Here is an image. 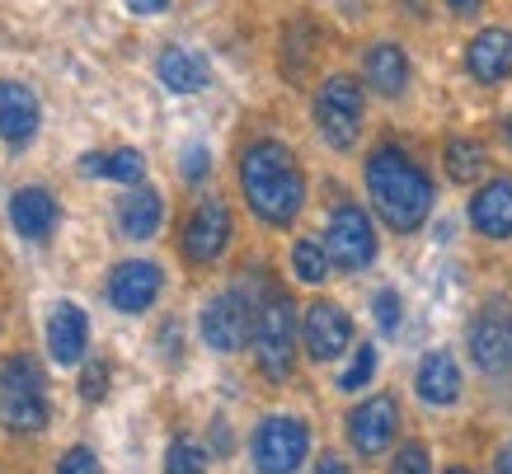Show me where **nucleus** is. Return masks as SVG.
<instances>
[{
  "instance_id": "f257e3e1",
  "label": "nucleus",
  "mask_w": 512,
  "mask_h": 474,
  "mask_svg": "<svg viewBox=\"0 0 512 474\" xmlns=\"http://www.w3.org/2000/svg\"><path fill=\"white\" fill-rule=\"evenodd\" d=\"M367 193H372V207L381 212L395 235H414V230L433 216V179L423 174V165L414 155L386 141L367 155Z\"/></svg>"
},
{
  "instance_id": "f03ea898",
  "label": "nucleus",
  "mask_w": 512,
  "mask_h": 474,
  "mask_svg": "<svg viewBox=\"0 0 512 474\" xmlns=\"http://www.w3.org/2000/svg\"><path fill=\"white\" fill-rule=\"evenodd\" d=\"M240 193L264 226H292L306 202V179L296 155L282 141H254L240 155Z\"/></svg>"
},
{
  "instance_id": "7ed1b4c3",
  "label": "nucleus",
  "mask_w": 512,
  "mask_h": 474,
  "mask_svg": "<svg viewBox=\"0 0 512 474\" xmlns=\"http://www.w3.org/2000/svg\"><path fill=\"white\" fill-rule=\"evenodd\" d=\"M0 423L15 432H38L47 423V381L33 357H10L0 367Z\"/></svg>"
},
{
  "instance_id": "20e7f679",
  "label": "nucleus",
  "mask_w": 512,
  "mask_h": 474,
  "mask_svg": "<svg viewBox=\"0 0 512 474\" xmlns=\"http://www.w3.org/2000/svg\"><path fill=\"white\" fill-rule=\"evenodd\" d=\"M362 118H367V99H362V85L353 76H329L315 90V127L334 151H353Z\"/></svg>"
},
{
  "instance_id": "39448f33",
  "label": "nucleus",
  "mask_w": 512,
  "mask_h": 474,
  "mask_svg": "<svg viewBox=\"0 0 512 474\" xmlns=\"http://www.w3.org/2000/svg\"><path fill=\"white\" fill-rule=\"evenodd\" d=\"M296 310L287 296H268L264 310L254 315V357L268 381H287L296 362Z\"/></svg>"
},
{
  "instance_id": "423d86ee",
  "label": "nucleus",
  "mask_w": 512,
  "mask_h": 474,
  "mask_svg": "<svg viewBox=\"0 0 512 474\" xmlns=\"http://www.w3.org/2000/svg\"><path fill=\"white\" fill-rule=\"evenodd\" d=\"M249 451H254V470L259 474H296L306 451H311V428L292 413H273L254 428Z\"/></svg>"
},
{
  "instance_id": "0eeeda50",
  "label": "nucleus",
  "mask_w": 512,
  "mask_h": 474,
  "mask_svg": "<svg viewBox=\"0 0 512 474\" xmlns=\"http://www.w3.org/2000/svg\"><path fill=\"white\" fill-rule=\"evenodd\" d=\"M325 254H329V263H339L343 273L372 268V259H376L372 216L362 212V207H353V202L334 207V216H329V235H325Z\"/></svg>"
},
{
  "instance_id": "6e6552de",
  "label": "nucleus",
  "mask_w": 512,
  "mask_h": 474,
  "mask_svg": "<svg viewBox=\"0 0 512 474\" xmlns=\"http://www.w3.org/2000/svg\"><path fill=\"white\" fill-rule=\"evenodd\" d=\"M202 343L217 352H240L254 338V306H249L245 291H221L202 306Z\"/></svg>"
},
{
  "instance_id": "1a4fd4ad",
  "label": "nucleus",
  "mask_w": 512,
  "mask_h": 474,
  "mask_svg": "<svg viewBox=\"0 0 512 474\" xmlns=\"http://www.w3.org/2000/svg\"><path fill=\"white\" fill-rule=\"evenodd\" d=\"M470 362L484 371V376H503L512 371V306L503 301H489V306L470 320Z\"/></svg>"
},
{
  "instance_id": "9d476101",
  "label": "nucleus",
  "mask_w": 512,
  "mask_h": 474,
  "mask_svg": "<svg viewBox=\"0 0 512 474\" xmlns=\"http://www.w3.org/2000/svg\"><path fill=\"white\" fill-rule=\"evenodd\" d=\"M301 343H306V352H311V362H334V357H343L348 352V343H353V320H348V310L334 306V301H315L306 315H301Z\"/></svg>"
},
{
  "instance_id": "9b49d317",
  "label": "nucleus",
  "mask_w": 512,
  "mask_h": 474,
  "mask_svg": "<svg viewBox=\"0 0 512 474\" xmlns=\"http://www.w3.org/2000/svg\"><path fill=\"white\" fill-rule=\"evenodd\" d=\"M395 432H400V404H395V395H372L348 413V442H353L357 456H381L395 442Z\"/></svg>"
},
{
  "instance_id": "f8f14e48",
  "label": "nucleus",
  "mask_w": 512,
  "mask_h": 474,
  "mask_svg": "<svg viewBox=\"0 0 512 474\" xmlns=\"http://www.w3.org/2000/svg\"><path fill=\"white\" fill-rule=\"evenodd\" d=\"M160 282H165V277H160L156 263H146V259L118 263L109 273V306L123 310V315H141V310L156 306Z\"/></svg>"
},
{
  "instance_id": "ddd939ff",
  "label": "nucleus",
  "mask_w": 512,
  "mask_h": 474,
  "mask_svg": "<svg viewBox=\"0 0 512 474\" xmlns=\"http://www.w3.org/2000/svg\"><path fill=\"white\" fill-rule=\"evenodd\" d=\"M226 245H231V212H226L221 202H198L184 226V259L217 263Z\"/></svg>"
},
{
  "instance_id": "4468645a",
  "label": "nucleus",
  "mask_w": 512,
  "mask_h": 474,
  "mask_svg": "<svg viewBox=\"0 0 512 474\" xmlns=\"http://www.w3.org/2000/svg\"><path fill=\"white\" fill-rule=\"evenodd\" d=\"M85 348H90V320H85V310L71 306V301L52 306V315H47V352H52V362L57 367H80Z\"/></svg>"
},
{
  "instance_id": "2eb2a0df",
  "label": "nucleus",
  "mask_w": 512,
  "mask_h": 474,
  "mask_svg": "<svg viewBox=\"0 0 512 474\" xmlns=\"http://www.w3.org/2000/svg\"><path fill=\"white\" fill-rule=\"evenodd\" d=\"M466 71L480 85H503L512 76V33L508 29H480L466 47Z\"/></svg>"
},
{
  "instance_id": "dca6fc26",
  "label": "nucleus",
  "mask_w": 512,
  "mask_h": 474,
  "mask_svg": "<svg viewBox=\"0 0 512 474\" xmlns=\"http://www.w3.org/2000/svg\"><path fill=\"white\" fill-rule=\"evenodd\" d=\"M38 99H33L29 85L19 80H0V141L10 146H29L33 132H38Z\"/></svg>"
},
{
  "instance_id": "f3484780",
  "label": "nucleus",
  "mask_w": 512,
  "mask_h": 474,
  "mask_svg": "<svg viewBox=\"0 0 512 474\" xmlns=\"http://www.w3.org/2000/svg\"><path fill=\"white\" fill-rule=\"evenodd\" d=\"M414 390L428 409H451L456 399H461V367H456V357L451 352H428L419 362V376H414Z\"/></svg>"
},
{
  "instance_id": "a211bd4d",
  "label": "nucleus",
  "mask_w": 512,
  "mask_h": 474,
  "mask_svg": "<svg viewBox=\"0 0 512 474\" xmlns=\"http://www.w3.org/2000/svg\"><path fill=\"white\" fill-rule=\"evenodd\" d=\"M470 226L489 240H512V179H494L470 198Z\"/></svg>"
},
{
  "instance_id": "6ab92c4d",
  "label": "nucleus",
  "mask_w": 512,
  "mask_h": 474,
  "mask_svg": "<svg viewBox=\"0 0 512 474\" xmlns=\"http://www.w3.org/2000/svg\"><path fill=\"white\" fill-rule=\"evenodd\" d=\"M362 76L372 85L381 99H400L409 90V57H404L400 43H376L367 47V57H362Z\"/></svg>"
},
{
  "instance_id": "aec40b11",
  "label": "nucleus",
  "mask_w": 512,
  "mask_h": 474,
  "mask_svg": "<svg viewBox=\"0 0 512 474\" xmlns=\"http://www.w3.org/2000/svg\"><path fill=\"white\" fill-rule=\"evenodd\" d=\"M10 226L24 240H47L57 230V198L47 188H19L10 198Z\"/></svg>"
},
{
  "instance_id": "412c9836",
  "label": "nucleus",
  "mask_w": 512,
  "mask_h": 474,
  "mask_svg": "<svg viewBox=\"0 0 512 474\" xmlns=\"http://www.w3.org/2000/svg\"><path fill=\"white\" fill-rule=\"evenodd\" d=\"M156 76L165 90L174 94H198L207 90V80H212V66H207V57L202 52H188V47H165L156 62Z\"/></svg>"
},
{
  "instance_id": "4be33fe9",
  "label": "nucleus",
  "mask_w": 512,
  "mask_h": 474,
  "mask_svg": "<svg viewBox=\"0 0 512 474\" xmlns=\"http://www.w3.org/2000/svg\"><path fill=\"white\" fill-rule=\"evenodd\" d=\"M165 221V202H160L156 188H137L118 202V226H123L127 240H151Z\"/></svg>"
},
{
  "instance_id": "5701e85b",
  "label": "nucleus",
  "mask_w": 512,
  "mask_h": 474,
  "mask_svg": "<svg viewBox=\"0 0 512 474\" xmlns=\"http://www.w3.org/2000/svg\"><path fill=\"white\" fill-rule=\"evenodd\" d=\"M442 160H447V174L456 184H475L484 169H489V151H484L475 137H451Z\"/></svg>"
},
{
  "instance_id": "b1692460",
  "label": "nucleus",
  "mask_w": 512,
  "mask_h": 474,
  "mask_svg": "<svg viewBox=\"0 0 512 474\" xmlns=\"http://www.w3.org/2000/svg\"><path fill=\"white\" fill-rule=\"evenodd\" d=\"M292 273L301 277V282H311V287H320L329 273V254L315 240H296L292 245Z\"/></svg>"
},
{
  "instance_id": "393cba45",
  "label": "nucleus",
  "mask_w": 512,
  "mask_h": 474,
  "mask_svg": "<svg viewBox=\"0 0 512 474\" xmlns=\"http://www.w3.org/2000/svg\"><path fill=\"white\" fill-rule=\"evenodd\" d=\"M165 474H207V451L193 437H174L165 451Z\"/></svg>"
},
{
  "instance_id": "a878e982",
  "label": "nucleus",
  "mask_w": 512,
  "mask_h": 474,
  "mask_svg": "<svg viewBox=\"0 0 512 474\" xmlns=\"http://www.w3.org/2000/svg\"><path fill=\"white\" fill-rule=\"evenodd\" d=\"M141 174H146L141 151H113V155H104V179H113V184H141Z\"/></svg>"
},
{
  "instance_id": "bb28decb",
  "label": "nucleus",
  "mask_w": 512,
  "mask_h": 474,
  "mask_svg": "<svg viewBox=\"0 0 512 474\" xmlns=\"http://www.w3.org/2000/svg\"><path fill=\"white\" fill-rule=\"evenodd\" d=\"M372 376H376V348H372V343H362V348H357V357H353V367L339 376V390H348V395H353V390H362Z\"/></svg>"
},
{
  "instance_id": "cd10ccee",
  "label": "nucleus",
  "mask_w": 512,
  "mask_h": 474,
  "mask_svg": "<svg viewBox=\"0 0 512 474\" xmlns=\"http://www.w3.org/2000/svg\"><path fill=\"white\" fill-rule=\"evenodd\" d=\"M104 390H109V362H85V371H80V399L99 404Z\"/></svg>"
},
{
  "instance_id": "c85d7f7f",
  "label": "nucleus",
  "mask_w": 512,
  "mask_h": 474,
  "mask_svg": "<svg viewBox=\"0 0 512 474\" xmlns=\"http://www.w3.org/2000/svg\"><path fill=\"white\" fill-rule=\"evenodd\" d=\"M372 315H376V329H381V334H395V329H400V296H395V291H376Z\"/></svg>"
},
{
  "instance_id": "c756f323",
  "label": "nucleus",
  "mask_w": 512,
  "mask_h": 474,
  "mask_svg": "<svg viewBox=\"0 0 512 474\" xmlns=\"http://www.w3.org/2000/svg\"><path fill=\"white\" fill-rule=\"evenodd\" d=\"M390 474H433V460H428V451L423 446H400L395 451V465H390Z\"/></svg>"
},
{
  "instance_id": "7c9ffc66",
  "label": "nucleus",
  "mask_w": 512,
  "mask_h": 474,
  "mask_svg": "<svg viewBox=\"0 0 512 474\" xmlns=\"http://www.w3.org/2000/svg\"><path fill=\"white\" fill-rule=\"evenodd\" d=\"M57 474H99V460L85 446H71L62 460H57Z\"/></svg>"
},
{
  "instance_id": "2f4dec72",
  "label": "nucleus",
  "mask_w": 512,
  "mask_h": 474,
  "mask_svg": "<svg viewBox=\"0 0 512 474\" xmlns=\"http://www.w3.org/2000/svg\"><path fill=\"white\" fill-rule=\"evenodd\" d=\"M207 169H212L207 146H188V151H184V179H188V184H202V179H207Z\"/></svg>"
},
{
  "instance_id": "473e14b6",
  "label": "nucleus",
  "mask_w": 512,
  "mask_h": 474,
  "mask_svg": "<svg viewBox=\"0 0 512 474\" xmlns=\"http://www.w3.org/2000/svg\"><path fill=\"white\" fill-rule=\"evenodd\" d=\"M480 5H484V0H447V10H451V15H456V19L480 15Z\"/></svg>"
},
{
  "instance_id": "72a5a7b5",
  "label": "nucleus",
  "mask_w": 512,
  "mask_h": 474,
  "mask_svg": "<svg viewBox=\"0 0 512 474\" xmlns=\"http://www.w3.org/2000/svg\"><path fill=\"white\" fill-rule=\"evenodd\" d=\"M165 5H170V0H127V10H132V15H160Z\"/></svg>"
},
{
  "instance_id": "f704fd0d",
  "label": "nucleus",
  "mask_w": 512,
  "mask_h": 474,
  "mask_svg": "<svg viewBox=\"0 0 512 474\" xmlns=\"http://www.w3.org/2000/svg\"><path fill=\"white\" fill-rule=\"evenodd\" d=\"M80 174H90V179H104V155H80Z\"/></svg>"
},
{
  "instance_id": "c9c22d12",
  "label": "nucleus",
  "mask_w": 512,
  "mask_h": 474,
  "mask_svg": "<svg viewBox=\"0 0 512 474\" xmlns=\"http://www.w3.org/2000/svg\"><path fill=\"white\" fill-rule=\"evenodd\" d=\"M315 474H348V465L339 456H320L315 460Z\"/></svg>"
},
{
  "instance_id": "e433bc0d",
  "label": "nucleus",
  "mask_w": 512,
  "mask_h": 474,
  "mask_svg": "<svg viewBox=\"0 0 512 474\" xmlns=\"http://www.w3.org/2000/svg\"><path fill=\"white\" fill-rule=\"evenodd\" d=\"M494 474H512V442L498 451V460H494Z\"/></svg>"
},
{
  "instance_id": "4c0bfd02",
  "label": "nucleus",
  "mask_w": 512,
  "mask_h": 474,
  "mask_svg": "<svg viewBox=\"0 0 512 474\" xmlns=\"http://www.w3.org/2000/svg\"><path fill=\"white\" fill-rule=\"evenodd\" d=\"M221 451V456H226V451H231V437H226V423H217V442H212Z\"/></svg>"
},
{
  "instance_id": "58836bf2",
  "label": "nucleus",
  "mask_w": 512,
  "mask_h": 474,
  "mask_svg": "<svg viewBox=\"0 0 512 474\" xmlns=\"http://www.w3.org/2000/svg\"><path fill=\"white\" fill-rule=\"evenodd\" d=\"M503 141H508V146H512V113H508V118H503Z\"/></svg>"
},
{
  "instance_id": "ea45409f",
  "label": "nucleus",
  "mask_w": 512,
  "mask_h": 474,
  "mask_svg": "<svg viewBox=\"0 0 512 474\" xmlns=\"http://www.w3.org/2000/svg\"><path fill=\"white\" fill-rule=\"evenodd\" d=\"M447 474H470V470H466V465H451V470H447Z\"/></svg>"
}]
</instances>
